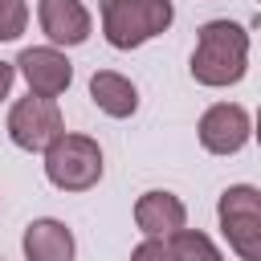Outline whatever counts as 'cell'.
<instances>
[{
    "instance_id": "obj_1",
    "label": "cell",
    "mask_w": 261,
    "mask_h": 261,
    "mask_svg": "<svg viewBox=\"0 0 261 261\" xmlns=\"http://www.w3.org/2000/svg\"><path fill=\"white\" fill-rule=\"evenodd\" d=\"M249 69V33L237 20H208L200 24L192 49V77L200 86H237Z\"/></svg>"
},
{
    "instance_id": "obj_2",
    "label": "cell",
    "mask_w": 261,
    "mask_h": 261,
    "mask_svg": "<svg viewBox=\"0 0 261 261\" xmlns=\"http://www.w3.org/2000/svg\"><path fill=\"white\" fill-rule=\"evenodd\" d=\"M175 20L171 0H102V33L114 49H139L167 33Z\"/></svg>"
},
{
    "instance_id": "obj_3",
    "label": "cell",
    "mask_w": 261,
    "mask_h": 261,
    "mask_svg": "<svg viewBox=\"0 0 261 261\" xmlns=\"http://www.w3.org/2000/svg\"><path fill=\"white\" fill-rule=\"evenodd\" d=\"M45 175L61 192H90L102 179V147L90 135L61 130L45 147Z\"/></svg>"
},
{
    "instance_id": "obj_4",
    "label": "cell",
    "mask_w": 261,
    "mask_h": 261,
    "mask_svg": "<svg viewBox=\"0 0 261 261\" xmlns=\"http://www.w3.org/2000/svg\"><path fill=\"white\" fill-rule=\"evenodd\" d=\"M220 232L241 261H261V192L253 184H232L216 204Z\"/></svg>"
},
{
    "instance_id": "obj_5",
    "label": "cell",
    "mask_w": 261,
    "mask_h": 261,
    "mask_svg": "<svg viewBox=\"0 0 261 261\" xmlns=\"http://www.w3.org/2000/svg\"><path fill=\"white\" fill-rule=\"evenodd\" d=\"M61 130H65V118L53 98L29 94V98L12 102V110H8V139L20 151H45Z\"/></svg>"
},
{
    "instance_id": "obj_6",
    "label": "cell",
    "mask_w": 261,
    "mask_h": 261,
    "mask_svg": "<svg viewBox=\"0 0 261 261\" xmlns=\"http://www.w3.org/2000/svg\"><path fill=\"white\" fill-rule=\"evenodd\" d=\"M196 130H200V147L208 155H237L253 135V118L237 102H216V106H208L200 114Z\"/></svg>"
},
{
    "instance_id": "obj_7",
    "label": "cell",
    "mask_w": 261,
    "mask_h": 261,
    "mask_svg": "<svg viewBox=\"0 0 261 261\" xmlns=\"http://www.w3.org/2000/svg\"><path fill=\"white\" fill-rule=\"evenodd\" d=\"M16 69L24 73L29 94H37V98H53V102H57V94H65L69 82H73V65H69V57H65L61 49H53V45L20 49Z\"/></svg>"
},
{
    "instance_id": "obj_8",
    "label": "cell",
    "mask_w": 261,
    "mask_h": 261,
    "mask_svg": "<svg viewBox=\"0 0 261 261\" xmlns=\"http://www.w3.org/2000/svg\"><path fill=\"white\" fill-rule=\"evenodd\" d=\"M37 24L41 33L49 37L53 49H69V45H82L94 29L90 20V8L82 0H37Z\"/></svg>"
},
{
    "instance_id": "obj_9",
    "label": "cell",
    "mask_w": 261,
    "mask_h": 261,
    "mask_svg": "<svg viewBox=\"0 0 261 261\" xmlns=\"http://www.w3.org/2000/svg\"><path fill=\"white\" fill-rule=\"evenodd\" d=\"M135 224H139L143 237L167 241L171 232H179L188 224V208L175 192H143L135 200Z\"/></svg>"
},
{
    "instance_id": "obj_10",
    "label": "cell",
    "mask_w": 261,
    "mask_h": 261,
    "mask_svg": "<svg viewBox=\"0 0 261 261\" xmlns=\"http://www.w3.org/2000/svg\"><path fill=\"white\" fill-rule=\"evenodd\" d=\"M20 245H24V261H73V232L53 216L33 220Z\"/></svg>"
},
{
    "instance_id": "obj_11",
    "label": "cell",
    "mask_w": 261,
    "mask_h": 261,
    "mask_svg": "<svg viewBox=\"0 0 261 261\" xmlns=\"http://www.w3.org/2000/svg\"><path fill=\"white\" fill-rule=\"evenodd\" d=\"M90 98H94V106H98L102 114H110V118H130V114L139 110V90H135V82L122 77V73H114V69H94V77H90Z\"/></svg>"
},
{
    "instance_id": "obj_12",
    "label": "cell",
    "mask_w": 261,
    "mask_h": 261,
    "mask_svg": "<svg viewBox=\"0 0 261 261\" xmlns=\"http://www.w3.org/2000/svg\"><path fill=\"white\" fill-rule=\"evenodd\" d=\"M163 245H167L171 261H224L220 249L212 245V237L200 232V228H179V232H171Z\"/></svg>"
},
{
    "instance_id": "obj_13",
    "label": "cell",
    "mask_w": 261,
    "mask_h": 261,
    "mask_svg": "<svg viewBox=\"0 0 261 261\" xmlns=\"http://www.w3.org/2000/svg\"><path fill=\"white\" fill-rule=\"evenodd\" d=\"M29 24V4L24 0H0V41H16Z\"/></svg>"
},
{
    "instance_id": "obj_14",
    "label": "cell",
    "mask_w": 261,
    "mask_h": 261,
    "mask_svg": "<svg viewBox=\"0 0 261 261\" xmlns=\"http://www.w3.org/2000/svg\"><path fill=\"white\" fill-rule=\"evenodd\" d=\"M130 261H171V253H167V245L163 241H139L135 245V253H130Z\"/></svg>"
},
{
    "instance_id": "obj_15",
    "label": "cell",
    "mask_w": 261,
    "mask_h": 261,
    "mask_svg": "<svg viewBox=\"0 0 261 261\" xmlns=\"http://www.w3.org/2000/svg\"><path fill=\"white\" fill-rule=\"evenodd\" d=\"M12 82H16V65H8V61H0V102L8 98V90H12Z\"/></svg>"
}]
</instances>
